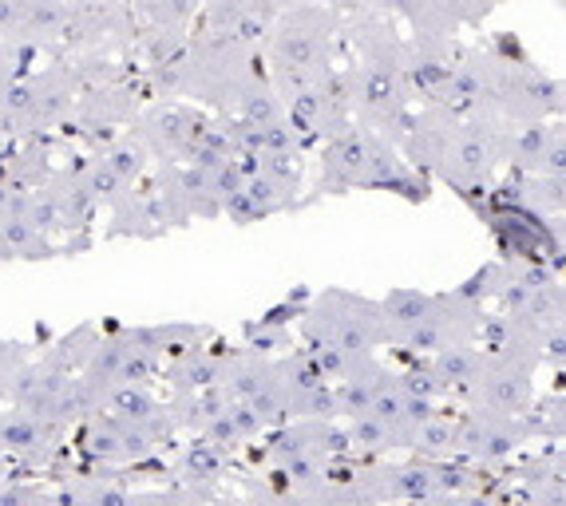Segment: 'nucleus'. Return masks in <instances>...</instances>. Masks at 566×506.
<instances>
[{
	"label": "nucleus",
	"instance_id": "nucleus-13",
	"mask_svg": "<svg viewBox=\"0 0 566 506\" xmlns=\"http://www.w3.org/2000/svg\"><path fill=\"white\" fill-rule=\"evenodd\" d=\"M179 380L187 388H214L227 380V360L210 357V352H187V360L179 365Z\"/></svg>",
	"mask_w": 566,
	"mask_h": 506
},
{
	"label": "nucleus",
	"instance_id": "nucleus-18",
	"mask_svg": "<svg viewBox=\"0 0 566 506\" xmlns=\"http://www.w3.org/2000/svg\"><path fill=\"white\" fill-rule=\"evenodd\" d=\"M242 190L254 198L265 214H277V210H285V207H290V198H293L290 187H282V182H274V179H265V175H258V170L250 175V179H245Z\"/></svg>",
	"mask_w": 566,
	"mask_h": 506
},
{
	"label": "nucleus",
	"instance_id": "nucleus-6",
	"mask_svg": "<svg viewBox=\"0 0 566 506\" xmlns=\"http://www.w3.org/2000/svg\"><path fill=\"white\" fill-rule=\"evenodd\" d=\"M432 376L440 380V388L448 392H463V388H475V380H480L483 372V352H475V348L468 345H448L440 348L432 357Z\"/></svg>",
	"mask_w": 566,
	"mask_h": 506
},
{
	"label": "nucleus",
	"instance_id": "nucleus-2",
	"mask_svg": "<svg viewBox=\"0 0 566 506\" xmlns=\"http://www.w3.org/2000/svg\"><path fill=\"white\" fill-rule=\"evenodd\" d=\"M274 56L282 64V72L293 75H313L329 64V32L322 24H305V20H293L277 32L274 40Z\"/></svg>",
	"mask_w": 566,
	"mask_h": 506
},
{
	"label": "nucleus",
	"instance_id": "nucleus-15",
	"mask_svg": "<svg viewBox=\"0 0 566 506\" xmlns=\"http://www.w3.org/2000/svg\"><path fill=\"white\" fill-rule=\"evenodd\" d=\"M345 440H349V451H365V455H380V451L397 447V443H392V432H388L380 420H373V415H357V420H349Z\"/></svg>",
	"mask_w": 566,
	"mask_h": 506
},
{
	"label": "nucleus",
	"instance_id": "nucleus-9",
	"mask_svg": "<svg viewBox=\"0 0 566 506\" xmlns=\"http://www.w3.org/2000/svg\"><path fill=\"white\" fill-rule=\"evenodd\" d=\"M44 447H48V432L40 420L17 412V408L0 415V451H12V455H40Z\"/></svg>",
	"mask_w": 566,
	"mask_h": 506
},
{
	"label": "nucleus",
	"instance_id": "nucleus-25",
	"mask_svg": "<svg viewBox=\"0 0 566 506\" xmlns=\"http://www.w3.org/2000/svg\"><path fill=\"white\" fill-rule=\"evenodd\" d=\"M0 506H40V498L29 487H0Z\"/></svg>",
	"mask_w": 566,
	"mask_h": 506
},
{
	"label": "nucleus",
	"instance_id": "nucleus-28",
	"mask_svg": "<svg viewBox=\"0 0 566 506\" xmlns=\"http://www.w3.org/2000/svg\"><path fill=\"white\" fill-rule=\"evenodd\" d=\"M9 80H4V72H0V104H4V95H9Z\"/></svg>",
	"mask_w": 566,
	"mask_h": 506
},
{
	"label": "nucleus",
	"instance_id": "nucleus-27",
	"mask_svg": "<svg viewBox=\"0 0 566 506\" xmlns=\"http://www.w3.org/2000/svg\"><path fill=\"white\" fill-rule=\"evenodd\" d=\"M285 506H317V498H290Z\"/></svg>",
	"mask_w": 566,
	"mask_h": 506
},
{
	"label": "nucleus",
	"instance_id": "nucleus-17",
	"mask_svg": "<svg viewBox=\"0 0 566 506\" xmlns=\"http://www.w3.org/2000/svg\"><path fill=\"white\" fill-rule=\"evenodd\" d=\"M218 471H222V451H214L210 443L195 440L187 451H182V475L187 478L210 483V478H218Z\"/></svg>",
	"mask_w": 566,
	"mask_h": 506
},
{
	"label": "nucleus",
	"instance_id": "nucleus-26",
	"mask_svg": "<svg viewBox=\"0 0 566 506\" xmlns=\"http://www.w3.org/2000/svg\"><path fill=\"white\" fill-rule=\"evenodd\" d=\"M20 24H24V9L20 4H0V32L20 29Z\"/></svg>",
	"mask_w": 566,
	"mask_h": 506
},
{
	"label": "nucleus",
	"instance_id": "nucleus-21",
	"mask_svg": "<svg viewBox=\"0 0 566 506\" xmlns=\"http://www.w3.org/2000/svg\"><path fill=\"white\" fill-rule=\"evenodd\" d=\"M64 20H67L64 4H32V9H24V24H20V29L24 32H56V29H64Z\"/></svg>",
	"mask_w": 566,
	"mask_h": 506
},
{
	"label": "nucleus",
	"instance_id": "nucleus-24",
	"mask_svg": "<svg viewBox=\"0 0 566 506\" xmlns=\"http://www.w3.org/2000/svg\"><path fill=\"white\" fill-rule=\"evenodd\" d=\"M87 506H135V498L123 487H95L87 495Z\"/></svg>",
	"mask_w": 566,
	"mask_h": 506
},
{
	"label": "nucleus",
	"instance_id": "nucleus-5",
	"mask_svg": "<svg viewBox=\"0 0 566 506\" xmlns=\"http://www.w3.org/2000/svg\"><path fill=\"white\" fill-rule=\"evenodd\" d=\"M432 305H436V293H424V289H392L377 305L380 325H385V337L405 340L408 328L420 325V320H424L428 313H432Z\"/></svg>",
	"mask_w": 566,
	"mask_h": 506
},
{
	"label": "nucleus",
	"instance_id": "nucleus-4",
	"mask_svg": "<svg viewBox=\"0 0 566 506\" xmlns=\"http://www.w3.org/2000/svg\"><path fill=\"white\" fill-rule=\"evenodd\" d=\"M357 104L365 107L373 119L380 123H397L400 104H405V84H400V72L388 60H373L360 75L357 87Z\"/></svg>",
	"mask_w": 566,
	"mask_h": 506
},
{
	"label": "nucleus",
	"instance_id": "nucleus-8",
	"mask_svg": "<svg viewBox=\"0 0 566 506\" xmlns=\"http://www.w3.org/2000/svg\"><path fill=\"white\" fill-rule=\"evenodd\" d=\"M112 403H115V412H119V420L143 428V432L151 435V440L163 432V403L155 400L147 388H115Z\"/></svg>",
	"mask_w": 566,
	"mask_h": 506
},
{
	"label": "nucleus",
	"instance_id": "nucleus-16",
	"mask_svg": "<svg viewBox=\"0 0 566 506\" xmlns=\"http://www.w3.org/2000/svg\"><path fill=\"white\" fill-rule=\"evenodd\" d=\"M503 282H507V277H503L500 265H483V270H475L472 277H468V282L452 293V297L463 301V305H472V309H480V301L491 297V293H500Z\"/></svg>",
	"mask_w": 566,
	"mask_h": 506
},
{
	"label": "nucleus",
	"instance_id": "nucleus-23",
	"mask_svg": "<svg viewBox=\"0 0 566 506\" xmlns=\"http://www.w3.org/2000/svg\"><path fill=\"white\" fill-rule=\"evenodd\" d=\"M227 415H230V423H234V432H238V440H250V435H258L262 432V420H258L245 403H230L227 408Z\"/></svg>",
	"mask_w": 566,
	"mask_h": 506
},
{
	"label": "nucleus",
	"instance_id": "nucleus-7",
	"mask_svg": "<svg viewBox=\"0 0 566 506\" xmlns=\"http://www.w3.org/2000/svg\"><path fill=\"white\" fill-rule=\"evenodd\" d=\"M380 498L392 503H432L436 483H432V463H416V467H397L380 478L377 487Z\"/></svg>",
	"mask_w": 566,
	"mask_h": 506
},
{
	"label": "nucleus",
	"instance_id": "nucleus-29",
	"mask_svg": "<svg viewBox=\"0 0 566 506\" xmlns=\"http://www.w3.org/2000/svg\"><path fill=\"white\" fill-rule=\"evenodd\" d=\"M405 506H428V503H405Z\"/></svg>",
	"mask_w": 566,
	"mask_h": 506
},
{
	"label": "nucleus",
	"instance_id": "nucleus-19",
	"mask_svg": "<svg viewBox=\"0 0 566 506\" xmlns=\"http://www.w3.org/2000/svg\"><path fill=\"white\" fill-rule=\"evenodd\" d=\"M104 162L115 170V175H119L123 182H135V175H139L143 162H147V147H143V143H135V139H123V143H115V147L107 150Z\"/></svg>",
	"mask_w": 566,
	"mask_h": 506
},
{
	"label": "nucleus",
	"instance_id": "nucleus-1",
	"mask_svg": "<svg viewBox=\"0 0 566 506\" xmlns=\"http://www.w3.org/2000/svg\"><path fill=\"white\" fill-rule=\"evenodd\" d=\"M475 384H480L488 412L507 415V420H520V415H527L531 396H535V392H531V368L503 365V360H488Z\"/></svg>",
	"mask_w": 566,
	"mask_h": 506
},
{
	"label": "nucleus",
	"instance_id": "nucleus-20",
	"mask_svg": "<svg viewBox=\"0 0 566 506\" xmlns=\"http://www.w3.org/2000/svg\"><path fill=\"white\" fill-rule=\"evenodd\" d=\"M397 388L405 396H412V400H428V403H436L440 396H444V388H440V380H436L432 368H428V365L408 368V372L397 380Z\"/></svg>",
	"mask_w": 566,
	"mask_h": 506
},
{
	"label": "nucleus",
	"instance_id": "nucleus-3",
	"mask_svg": "<svg viewBox=\"0 0 566 506\" xmlns=\"http://www.w3.org/2000/svg\"><path fill=\"white\" fill-rule=\"evenodd\" d=\"M368 143H373V135H365V131L333 135V143L325 147V159H322V190L340 194V190L357 187V182L365 179Z\"/></svg>",
	"mask_w": 566,
	"mask_h": 506
},
{
	"label": "nucleus",
	"instance_id": "nucleus-11",
	"mask_svg": "<svg viewBox=\"0 0 566 506\" xmlns=\"http://www.w3.org/2000/svg\"><path fill=\"white\" fill-rule=\"evenodd\" d=\"M0 253L4 257H52L56 250L24 218H9V222H0Z\"/></svg>",
	"mask_w": 566,
	"mask_h": 506
},
{
	"label": "nucleus",
	"instance_id": "nucleus-22",
	"mask_svg": "<svg viewBox=\"0 0 566 506\" xmlns=\"http://www.w3.org/2000/svg\"><path fill=\"white\" fill-rule=\"evenodd\" d=\"M222 210H227V218L230 222H238V225H250V222H265V210L258 207L254 198L245 194V190H238V194H230L227 202H222Z\"/></svg>",
	"mask_w": 566,
	"mask_h": 506
},
{
	"label": "nucleus",
	"instance_id": "nucleus-12",
	"mask_svg": "<svg viewBox=\"0 0 566 506\" xmlns=\"http://www.w3.org/2000/svg\"><path fill=\"white\" fill-rule=\"evenodd\" d=\"M412 447L416 455H424V460H444L455 451V420L448 415H432L428 423H420L412 432Z\"/></svg>",
	"mask_w": 566,
	"mask_h": 506
},
{
	"label": "nucleus",
	"instance_id": "nucleus-14",
	"mask_svg": "<svg viewBox=\"0 0 566 506\" xmlns=\"http://www.w3.org/2000/svg\"><path fill=\"white\" fill-rule=\"evenodd\" d=\"M277 119H282V104H277L274 92H265V87H250V92L242 95L238 123L254 127V131H262V127H270V123H277Z\"/></svg>",
	"mask_w": 566,
	"mask_h": 506
},
{
	"label": "nucleus",
	"instance_id": "nucleus-10",
	"mask_svg": "<svg viewBox=\"0 0 566 506\" xmlns=\"http://www.w3.org/2000/svg\"><path fill=\"white\" fill-rule=\"evenodd\" d=\"M555 139H563V131L558 127H547V123H527L520 135H515V143H511V162L520 170H543V162H547V150L555 147Z\"/></svg>",
	"mask_w": 566,
	"mask_h": 506
}]
</instances>
